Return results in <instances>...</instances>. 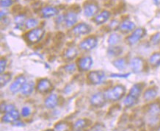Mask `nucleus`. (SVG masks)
<instances>
[{"label": "nucleus", "mask_w": 160, "mask_h": 131, "mask_svg": "<svg viewBox=\"0 0 160 131\" xmlns=\"http://www.w3.org/2000/svg\"><path fill=\"white\" fill-rule=\"evenodd\" d=\"M11 79V75L9 73L6 74H1V77H0V82H1V86L2 87L5 84H7L8 82Z\"/></svg>", "instance_id": "32"}, {"label": "nucleus", "mask_w": 160, "mask_h": 131, "mask_svg": "<svg viewBox=\"0 0 160 131\" xmlns=\"http://www.w3.org/2000/svg\"><path fill=\"white\" fill-rule=\"evenodd\" d=\"M4 14H7V11H5V10H2L1 11V13H0V15H1V18H3V16Z\"/></svg>", "instance_id": "43"}, {"label": "nucleus", "mask_w": 160, "mask_h": 131, "mask_svg": "<svg viewBox=\"0 0 160 131\" xmlns=\"http://www.w3.org/2000/svg\"><path fill=\"white\" fill-rule=\"evenodd\" d=\"M88 78L92 84L98 85L104 81L106 79V75L102 71H93L88 74Z\"/></svg>", "instance_id": "2"}, {"label": "nucleus", "mask_w": 160, "mask_h": 131, "mask_svg": "<svg viewBox=\"0 0 160 131\" xmlns=\"http://www.w3.org/2000/svg\"><path fill=\"white\" fill-rule=\"evenodd\" d=\"M12 4V0H1V1H0V5H1V7L2 8L10 7Z\"/></svg>", "instance_id": "36"}, {"label": "nucleus", "mask_w": 160, "mask_h": 131, "mask_svg": "<svg viewBox=\"0 0 160 131\" xmlns=\"http://www.w3.org/2000/svg\"><path fill=\"white\" fill-rule=\"evenodd\" d=\"M146 32L143 28H138L134 30L132 34L127 39L128 43L131 45L135 44L136 43L140 41L141 39H142L144 37V35H146Z\"/></svg>", "instance_id": "6"}, {"label": "nucleus", "mask_w": 160, "mask_h": 131, "mask_svg": "<svg viewBox=\"0 0 160 131\" xmlns=\"http://www.w3.org/2000/svg\"><path fill=\"white\" fill-rule=\"evenodd\" d=\"M73 131H85V130H83L82 129H81V130H74Z\"/></svg>", "instance_id": "45"}, {"label": "nucleus", "mask_w": 160, "mask_h": 131, "mask_svg": "<svg viewBox=\"0 0 160 131\" xmlns=\"http://www.w3.org/2000/svg\"><path fill=\"white\" fill-rule=\"evenodd\" d=\"M26 83V79L24 76H20L16 78V80H14V82L12 83L10 86V92L13 94H16L22 89L23 86H24V84Z\"/></svg>", "instance_id": "7"}, {"label": "nucleus", "mask_w": 160, "mask_h": 131, "mask_svg": "<svg viewBox=\"0 0 160 131\" xmlns=\"http://www.w3.org/2000/svg\"><path fill=\"white\" fill-rule=\"evenodd\" d=\"M142 86L141 85L140 83H137L135 85L132 86L131 89H130L129 94L131 95L132 97H135L137 99H138L139 97L140 96L141 92H142Z\"/></svg>", "instance_id": "20"}, {"label": "nucleus", "mask_w": 160, "mask_h": 131, "mask_svg": "<svg viewBox=\"0 0 160 131\" xmlns=\"http://www.w3.org/2000/svg\"><path fill=\"white\" fill-rule=\"evenodd\" d=\"M25 21V16L23 15H18L15 18V23L18 25V26H22V25L24 23Z\"/></svg>", "instance_id": "34"}, {"label": "nucleus", "mask_w": 160, "mask_h": 131, "mask_svg": "<svg viewBox=\"0 0 160 131\" xmlns=\"http://www.w3.org/2000/svg\"><path fill=\"white\" fill-rule=\"evenodd\" d=\"M109 16H110V13L107 10H104L98 15L96 18H95L94 22L97 24H104L109 19Z\"/></svg>", "instance_id": "18"}, {"label": "nucleus", "mask_w": 160, "mask_h": 131, "mask_svg": "<svg viewBox=\"0 0 160 131\" xmlns=\"http://www.w3.org/2000/svg\"><path fill=\"white\" fill-rule=\"evenodd\" d=\"M153 3H154L156 5H160V0H153Z\"/></svg>", "instance_id": "42"}, {"label": "nucleus", "mask_w": 160, "mask_h": 131, "mask_svg": "<svg viewBox=\"0 0 160 131\" xmlns=\"http://www.w3.org/2000/svg\"><path fill=\"white\" fill-rule=\"evenodd\" d=\"M151 41L153 44H158L160 43V33H156L155 35H153L151 39Z\"/></svg>", "instance_id": "35"}, {"label": "nucleus", "mask_w": 160, "mask_h": 131, "mask_svg": "<svg viewBox=\"0 0 160 131\" xmlns=\"http://www.w3.org/2000/svg\"><path fill=\"white\" fill-rule=\"evenodd\" d=\"M134 28H135L134 23L129 20L124 21V22H123L120 24V29L123 33H129V32L133 30Z\"/></svg>", "instance_id": "19"}, {"label": "nucleus", "mask_w": 160, "mask_h": 131, "mask_svg": "<svg viewBox=\"0 0 160 131\" xmlns=\"http://www.w3.org/2000/svg\"><path fill=\"white\" fill-rule=\"evenodd\" d=\"M38 24V22L35 18H29V19L27 20L26 23H25V25H26L27 29L34 28Z\"/></svg>", "instance_id": "33"}, {"label": "nucleus", "mask_w": 160, "mask_h": 131, "mask_svg": "<svg viewBox=\"0 0 160 131\" xmlns=\"http://www.w3.org/2000/svg\"><path fill=\"white\" fill-rule=\"evenodd\" d=\"M98 44V40L96 37H89L84 40L80 43L79 47L82 50H85V51H90L92 50V49H94L97 46Z\"/></svg>", "instance_id": "5"}, {"label": "nucleus", "mask_w": 160, "mask_h": 131, "mask_svg": "<svg viewBox=\"0 0 160 131\" xmlns=\"http://www.w3.org/2000/svg\"><path fill=\"white\" fill-rule=\"evenodd\" d=\"M22 114L23 117H28L29 114H30V109L28 107H24L22 109Z\"/></svg>", "instance_id": "39"}, {"label": "nucleus", "mask_w": 160, "mask_h": 131, "mask_svg": "<svg viewBox=\"0 0 160 131\" xmlns=\"http://www.w3.org/2000/svg\"><path fill=\"white\" fill-rule=\"evenodd\" d=\"M56 131H68L70 130V124L67 122H60L55 125Z\"/></svg>", "instance_id": "30"}, {"label": "nucleus", "mask_w": 160, "mask_h": 131, "mask_svg": "<svg viewBox=\"0 0 160 131\" xmlns=\"http://www.w3.org/2000/svg\"><path fill=\"white\" fill-rule=\"evenodd\" d=\"M147 123L148 126L153 130H157L160 127V116L154 115V116H148V119H147Z\"/></svg>", "instance_id": "13"}, {"label": "nucleus", "mask_w": 160, "mask_h": 131, "mask_svg": "<svg viewBox=\"0 0 160 131\" xmlns=\"http://www.w3.org/2000/svg\"><path fill=\"white\" fill-rule=\"evenodd\" d=\"M160 113V105L158 103H153V104L150 105L148 106V116H154V115H159Z\"/></svg>", "instance_id": "23"}, {"label": "nucleus", "mask_w": 160, "mask_h": 131, "mask_svg": "<svg viewBox=\"0 0 160 131\" xmlns=\"http://www.w3.org/2000/svg\"><path fill=\"white\" fill-rule=\"evenodd\" d=\"M58 103V97L56 94H51L45 100V105L47 108H54Z\"/></svg>", "instance_id": "16"}, {"label": "nucleus", "mask_w": 160, "mask_h": 131, "mask_svg": "<svg viewBox=\"0 0 160 131\" xmlns=\"http://www.w3.org/2000/svg\"><path fill=\"white\" fill-rule=\"evenodd\" d=\"M6 66H7V61L5 59H1V61H0V72L1 74H3Z\"/></svg>", "instance_id": "37"}, {"label": "nucleus", "mask_w": 160, "mask_h": 131, "mask_svg": "<svg viewBox=\"0 0 160 131\" xmlns=\"http://www.w3.org/2000/svg\"><path fill=\"white\" fill-rule=\"evenodd\" d=\"M90 31V27L89 25L85 24V23H82V24H77L72 29L73 33L75 35H85L89 33Z\"/></svg>", "instance_id": "11"}, {"label": "nucleus", "mask_w": 160, "mask_h": 131, "mask_svg": "<svg viewBox=\"0 0 160 131\" xmlns=\"http://www.w3.org/2000/svg\"><path fill=\"white\" fill-rule=\"evenodd\" d=\"M150 64L153 67H157L160 66V53H154L149 58Z\"/></svg>", "instance_id": "26"}, {"label": "nucleus", "mask_w": 160, "mask_h": 131, "mask_svg": "<svg viewBox=\"0 0 160 131\" xmlns=\"http://www.w3.org/2000/svg\"><path fill=\"white\" fill-rule=\"evenodd\" d=\"M157 95V91L154 88H148L143 94V98L146 101H151L153 100Z\"/></svg>", "instance_id": "22"}, {"label": "nucleus", "mask_w": 160, "mask_h": 131, "mask_svg": "<svg viewBox=\"0 0 160 131\" xmlns=\"http://www.w3.org/2000/svg\"><path fill=\"white\" fill-rule=\"evenodd\" d=\"M120 41H121V36L118 34H117V33H112L109 37L108 44L110 46H115L118 43H119Z\"/></svg>", "instance_id": "29"}, {"label": "nucleus", "mask_w": 160, "mask_h": 131, "mask_svg": "<svg viewBox=\"0 0 160 131\" xmlns=\"http://www.w3.org/2000/svg\"><path fill=\"white\" fill-rule=\"evenodd\" d=\"M76 69V65L74 63H71V64L67 65L66 67H65V70H66L67 72H73Z\"/></svg>", "instance_id": "38"}, {"label": "nucleus", "mask_w": 160, "mask_h": 131, "mask_svg": "<svg viewBox=\"0 0 160 131\" xmlns=\"http://www.w3.org/2000/svg\"><path fill=\"white\" fill-rule=\"evenodd\" d=\"M109 26H110L112 29L117 28V27H118V22L117 21H112V22L110 23V25H109Z\"/></svg>", "instance_id": "41"}, {"label": "nucleus", "mask_w": 160, "mask_h": 131, "mask_svg": "<svg viewBox=\"0 0 160 131\" xmlns=\"http://www.w3.org/2000/svg\"><path fill=\"white\" fill-rule=\"evenodd\" d=\"M65 22L67 27H70L74 25L77 22V15L74 12H68L65 16Z\"/></svg>", "instance_id": "17"}, {"label": "nucleus", "mask_w": 160, "mask_h": 131, "mask_svg": "<svg viewBox=\"0 0 160 131\" xmlns=\"http://www.w3.org/2000/svg\"><path fill=\"white\" fill-rule=\"evenodd\" d=\"M90 122L88 119H81L77 120V122H75L74 124H73V128L75 130H81V129H84L87 128L90 125Z\"/></svg>", "instance_id": "21"}, {"label": "nucleus", "mask_w": 160, "mask_h": 131, "mask_svg": "<svg viewBox=\"0 0 160 131\" xmlns=\"http://www.w3.org/2000/svg\"><path fill=\"white\" fill-rule=\"evenodd\" d=\"M113 65L115 66V68L119 69V70H123L126 67V61L123 58L117 59L113 62Z\"/></svg>", "instance_id": "28"}, {"label": "nucleus", "mask_w": 160, "mask_h": 131, "mask_svg": "<svg viewBox=\"0 0 160 131\" xmlns=\"http://www.w3.org/2000/svg\"><path fill=\"white\" fill-rule=\"evenodd\" d=\"M41 14L43 18L53 17L58 14V10L54 7H45L42 9Z\"/></svg>", "instance_id": "15"}, {"label": "nucleus", "mask_w": 160, "mask_h": 131, "mask_svg": "<svg viewBox=\"0 0 160 131\" xmlns=\"http://www.w3.org/2000/svg\"><path fill=\"white\" fill-rule=\"evenodd\" d=\"M92 131H106L105 130V127L102 124H96V126L92 128Z\"/></svg>", "instance_id": "40"}, {"label": "nucleus", "mask_w": 160, "mask_h": 131, "mask_svg": "<svg viewBox=\"0 0 160 131\" xmlns=\"http://www.w3.org/2000/svg\"><path fill=\"white\" fill-rule=\"evenodd\" d=\"M123 52V50L119 46H115V47H111L109 49L108 54L110 56H118L120 55Z\"/></svg>", "instance_id": "31"}, {"label": "nucleus", "mask_w": 160, "mask_h": 131, "mask_svg": "<svg viewBox=\"0 0 160 131\" xmlns=\"http://www.w3.org/2000/svg\"><path fill=\"white\" fill-rule=\"evenodd\" d=\"M77 50L76 48H68L65 52V58L68 60H72L77 55Z\"/></svg>", "instance_id": "27"}, {"label": "nucleus", "mask_w": 160, "mask_h": 131, "mask_svg": "<svg viewBox=\"0 0 160 131\" xmlns=\"http://www.w3.org/2000/svg\"><path fill=\"white\" fill-rule=\"evenodd\" d=\"M92 65V60L91 57L86 56L79 59L78 62V66L81 71H88L91 68Z\"/></svg>", "instance_id": "9"}, {"label": "nucleus", "mask_w": 160, "mask_h": 131, "mask_svg": "<svg viewBox=\"0 0 160 131\" xmlns=\"http://www.w3.org/2000/svg\"><path fill=\"white\" fill-rule=\"evenodd\" d=\"M106 96L102 92H98L94 94L90 98V104L95 107H102L106 103Z\"/></svg>", "instance_id": "3"}, {"label": "nucleus", "mask_w": 160, "mask_h": 131, "mask_svg": "<svg viewBox=\"0 0 160 131\" xmlns=\"http://www.w3.org/2000/svg\"><path fill=\"white\" fill-rule=\"evenodd\" d=\"M138 99L135 98V97L131 96V95H128L126 96V97L125 98V100L123 101V105H125L126 107H132L133 105H134L138 102Z\"/></svg>", "instance_id": "25"}, {"label": "nucleus", "mask_w": 160, "mask_h": 131, "mask_svg": "<svg viewBox=\"0 0 160 131\" xmlns=\"http://www.w3.org/2000/svg\"><path fill=\"white\" fill-rule=\"evenodd\" d=\"M126 88L122 85H117L110 89L107 90L105 96L107 100L111 101H118L123 98L125 95Z\"/></svg>", "instance_id": "1"}, {"label": "nucleus", "mask_w": 160, "mask_h": 131, "mask_svg": "<svg viewBox=\"0 0 160 131\" xmlns=\"http://www.w3.org/2000/svg\"><path fill=\"white\" fill-rule=\"evenodd\" d=\"M130 67L135 73H140L144 68V62L140 58H134L130 62Z\"/></svg>", "instance_id": "8"}, {"label": "nucleus", "mask_w": 160, "mask_h": 131, "mask_svg": "<svg viewBox=\"0 0 160 131\" xmlns=\"http://www.w3.org/2000/svg\"><path fill=\"white\" fill-rule=\"evenodd\" d=\"M18 118H19V113L16 110H14L12 111L6 113L2 117V121L4 122L10 123V122H16V120L18 119Z\"/></svg>", "instance_id": "14"}, {"label": "nucleus", "mask_w": 160, "mask_h": 131, "mask_svg": "<svg viewBox=\"0 0 160 131\" xmlns=\"http://www.w3.org/2000/svg\"><path fill=\"white\" fill-rule=\"evenodd\" d=\"M52 88V83L48 79H42L38 83L37 89L41 93H48Z\"/></svg>", "instance_id": "10"}, {"label": "nucleus", "mask_w": 160, "mask_h": 131, "mask_svg": "<svg viewBox=\"0 0 160 131\" xmlns=\"http://www.w3.org/2000/svg\"><path fill=\"white\" fill-rule=\"evenodd\" d=\"M98 11V7L94 3H88L84 7V13L88 17H91L97 13Z\"/></svg>", "instance_id": "12"}, {"label": "nucleus", "mask_w": 160, "mask_h": 131, "mask_svg": "<svg viewBox=\"0 0 160 131\" xmlns=\"http://www.w3.org/2000/svg\"><path fill=\"white\" fill-rule=\"evenodd\" d=\"M45 32L41 28H35L27 33V39L31 43H37L43 37Z\"/></svg>", "instance_id": "4"}, {"label": "nucleus", "mask_w": 160, "mask_h": 131, "mask_svg": "<svg viewBox=\"0 0 160 131\" xmlns=\"http://www.w3.org/2000/svg\"><path fill=\"white\" fill-rule=\"evenodd\" d=\"M44 131H54V130H52V129H48V130H44Z\"/></svg>", "instance_id": "44"}, {"label": "nucleus", "mask_w": 160, "mask_h": 131, "mask_svg": "<svg viewBox=\"0 0 160 131\" xmlns=\"http://www.w3.org/2000/svg\"><path fill=\"white\" fill-rule=\"evenodd\" d=\"M33 90H34V83H33V82L30 81L24 84L22 89L21 90V92L22 94L27 96V95L30 94L33 92Z\"/></svg>", "instance_id": "24"}]
</instances>
